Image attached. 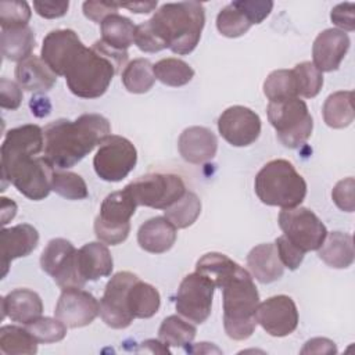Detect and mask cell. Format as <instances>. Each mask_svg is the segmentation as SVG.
<instances>
[{
	"mask_svg": "<svg viewBox=\"0 0 355 355\" xmlns=\"http://www.w3.org/2000/svg\"><path fill=\"white\" fill-rule=\"evenodd\" d=\"M44 148L43 129L35 123H26L6 133L1 144V191L6 180L26 198L40 201L51 189L54 166L39 155Z\"/></svg>",
	"mask_w": 355,
	"mask_h": 355,
	"instance_id": "cell-1",
	"label": "cell"
},
{
	"mask_svg": "<svg viewBox=\"0 0 355 355\" xmlns=\"http://www.w3.org/2000/svg\"><path fill=\"white\" fill-rule=\"evenodd\" d=\"M111 135V125L100 114H83L75 121L57 119L46 125L44 158L58 169H68L82 161Z\"/></svg>",
	"mask_w": 355,
	"mask_h": 355,
	"instance_id": "cell-2",
	"label": "cell"
},
{
	"mask_svg": "<svg viewBox=\"0 0 355 355\" xmlns=\"http://www.w3.org/2000/svg\"><path fill=\"white\" fill-rule=\"evenodd\" d=\"M128 61V51L110 47L103 40L92 47L82 46L68 61L64 75L72 94L82 98L103 96L114 75Z\"/></svg>",
	"mask_w": 355,
	"mask_h": 355,
	"instance_id": "cell-3",
	"label": "cell"
},
{
	"mask_svg": "<svg viewBox=\"0 0 355 355\" xmlns=\"http://www.w3.org/2000/svg\"><path fill=\"white\" fill-rule=\"evenodd\" d=\"M147 22L166 49L184 55L191 53L200 42L205 8L198 1L166 3Z\"/></svg>",
	"mask_w": 355,
	"mask_h": 355,
	"instance_id": "cell-4",
	"label": "cell"
},
{
	"mask_svg": "<svg viewBox=\"0 0 355 355\" xmlns=\"http://www.w3.org/2000/svg\"><path fill=\"white\" fill-rule=\"evenodd\" d=\"M220 290L223 291V327L227 337L236 341L247 340L258 324L255 311L259 304V293L251 275L239 265Z\"/></svg>",
	"mask_w": 355,
	"mask_h": 355,
	"instance_id": "cell-5",
	"label": "cell"
},
{
	"mask_svg": "<svg viewBox=\"0 0 355 355\" xmlns=\"http://www.w3.org/2000/svg\"><path fill=\"white\" fill-rule=\"evenodd\" d=\"M258 198L272 207L295 208L306 196V182L287 159H272L255 176Z\"/></svg>",
	"mask_w": 355,
	"mask_h": 355,
	"instance_id": "cell-6",
	"label": "cell"
},
{
	"mask_svg": "<svg viewBox=\"0 0 355 355\" xmlns=\"http://www.w3.org/2000/svg\"><path fill=\"white\" fill-rule=\"evenodd\" d=\"M268 119L277 139L287 148H298L312 135L313 121L308 105L300 97H291L268 104Z\"/></svg>",
	"mask_w": 355,
	"mask_h": 355,
	"instance_id": "cell-7",
	"label": "cell"
},
{
	"mask_svg": "<svg viewBox=\"0 0 355 355\" xmlns=\"http://www.w3.org/2000/svg\"><path fill=\"white\" fill-rule=\"evenodd\" d=\"M136 208L137 204L126 187L108 194L94 219L96 237L110 245L123 243L129 236L130 218L135 215Z\"/></svg>",
	"mask_w": 355,
	"mask_h": 355,
	"instance_id": "cell-8",
	"label": "cell"
},
{
	"mask_svg": "<svg viewBox=\"0 0 355 355\" xmlns=\"http://www.w3.org/2000/svg\"><path fill=\"white\" fill-rule=\"evenodd\" d=\"M137 205L166 209L184 193L183 179L175 173H147L125 186Z\"/></svg>",
	"mask_w": 355,
	"mask_h": 355,
	"instance_id": "cell-9",
	"label": "cell"
},
{
	"mask_svg": "<svg viewBox=\"0 0 355 355\" xmlns=\"http://www.w3.org/2000/svg\"><path fill=\"white\" fill-rule=\"evenodd\" d=\"M137 151L130 140L110 135L98 146L93 158L97 176L105 182H121L136 166Z\"/></svg>",
	"mask_w": 355,
	"mask_h": 355,
	"instance_id": "cell-10",
	"label": "cell"
},
{
	"mask_svg": "<svg viewBox=\"0 0 355 355\" xmlns=\"http://www.w3.org/2000/svg\"><path fill=\"white\" fill-rule=\"evenodd\" d=\"M42 269L62 288H82L86 280L78 265V250L65 239L57 237L47 243L40 255Z\"/></svg>",
	"mask_w": 355,
	"mask_h": 355,
	"instance_id": "cell-11",
	"label": "cell"
},
{
	"mask_svg": "<svg viewBox=\"0 0 355 355\" xmlns=\"http://www.w3.org/2000/svg\"><path fill=\"white\" fill-rule=\"evenodd\" d=\"M279 226L290 243L302 252L319 250L327 230L323 222L308 208H283L279 214Z\"/></svg>",
	"mask_w": 355,
	"mask_h": 355,
	"instance_id": "cell-12",
	"label": "cell"
},
{
	"mask_svg": "<svg viewBox=\"0 0 355 355\" xmlns=\"http://www.w3.org/2000/svg\"><path fill=\"white\" fill-rule=\"evenodd\" d=\"M215 288V283L208 276L197 270L189 273L180 282L176 293L178 313L197 324L204 323L211 315Z\"/></svg>",
	"mask_w": 355,
	"mask_h": 355,
	"instance_id": "cell-13",
	"label": "cell"
},
{
	"mask_svg": "<svg viewBox=\"0 0 355 355\" xmlns=\"http://www.w3.org/2000/svg\"><path fill=\"white\" fill-rule=\"evenodd\" d=\"M139 277L128 270L115 273L107 283L100 300V316L112 329H126L133 322L128 308V293Z\"/></svg>",
	"mask_w": 355,
	"mask_h": 355,
	"instance_id": "cell-14",
	"label": "cell"
},
{
	"mask_svg": "<svg viewBox=\"0 0 355 355\" xmlns=\"http://www.w3.org/2000/svg\"><path fill=\"white\" fill-rule=\"evenodd\" d=\"M218 130L229 144L245 147L259 137L261 118L248 107L233 105L218 118Z\"/></svg>",
	"mask_w": 355,
	"mask_h": 355,
	"instance_id": "cell-15",
	"label": "cell"
},
{
	"mask_svg": "<svg viewBox=\"0 0 355 355\" xmlns=\"http://www.w3.org/2000/svg\"><path fill=\"white\" fill-rule=\"evenodd\" d=\"M255 319L268 334L286 337L298 326L297 305L288 295H273L258 304Z\"/></svg>",
	"mask_w": 355,
	"mask_h": 355,
	"instance_id": "cell-16",
	"label": "cell"
},
{
	"mask_svg": "<svg viewBox=\"0 0 355 355\" xmlns=\"http://www.w3.org/2000/svg\"><path fill=\"white\" fill-rule=\"evenodd\" d=\"M98 313V301L89 291L78 287L62 290L54 311L55 318L71 329L90 324Z\"/></svg>",
	"mask_w": 355,
	"mask_h": 355,
	"instance_id": "cell-17",
	"label": "cell"
},
{
	"mask_svg": "<svg viewBox=\"0 0 355 355\" xmlns=\"http://www.w3.org/2000/svg\"><path fill=\"white\" fill-rule=\"evenodd\" d=\"M349 37L344 31L329 28L322 31L312 46L313 65L320 72H331L338 69L349 49Z\"/></svg>",
	"mask_w": 355,
	"mask_h": 355,
	"instance_id": "cell-18",
	"label": "cell"
},
{
	"mask_svg": "<svg viewBox=\"0 0 355 355\" xmlns=\"http://www.w3.org/2000/svg\"><path fill=\"white\" fill-rule=\"evenodd\" d=\"M83 46L72 29H55L46 35L42 44V60L55 75H64L69 58Z\"/></svg>",
	"mask_w": 355,
	"mask_h": 355,
	"instance_id": "cell-19",
	"label": "cell"
},
{
	"mask_svg": "<svg viewBox=\"0 0 355 355\" xmlns=\"http://www.w3.org/2000/svg\"><path fill=\"white\" fill-rule=\"evenodd\" d=\"M39 243L37 230L29 223H19L8 229H1L0 244H1V277L8 272L11 261L22 257H28Z\"/></svg>",
	"mask_w": 355,
	"mask_h": 355,
	"instance_id": "cell-20",
	"label": "cell"
},
{
	"mask_svg": "<svg viewBox=\"0 0 355 355\" xmlns=\"http://www.w3.org/2000/svg\"><path fill=\"white\" fill-rule=\"evenodd\" d=\"M178 148L186 162L204 164L216 155L218 139L208 128L190 126L180 133Z\"/></svg>",
	"mask_w": 355,
	"mask_h": 355,
	"instance_id": "cell-21",
	"label": "cell"
},
{
	"mask_svg": "<svg viewBox=\"0 0 355 355\" xmlns=\"http://www.w3.org/2000/svg\"><path fill=\"white\" fill-rule=\"evenodd\" d=\"M1 318L28 324L42 316L43 302L37 293L29 288H17L1 298Z\"/></svg>",
	"mask_w": 355,
	"mask_h": 355,
	"instance_id": "cell-22",
	"label": "cell"
},
{
	"mask_svg": "<svg viewBox=\"0 0 355 355\" xmlns=\"http://www.w3.org/2000/svg\"><path fill=\"white\" fill-rule=\"evenodd\" d=\"M176 241V227L165 216H154L146 220L137 232L139 245L151 254L169 251Z\"/></svg>",
	"mask_w": 355,
	"mask_h": 355,
	"instance_id": "cell-23",
	"label": "cell"
},
{
	"mask_svg": "<svg viewBox=\"0 0 355 355\" xmlns=\"http://www.w3.org/2000/svg\"><path fill=\"white\" fill-rule=\"evenodd\" d=\"M247 266L259 283L268 284L279 280L284 273L275 243L255 245L247 255Z\"/></svg>",
	"mask_w": 355,
	"mask_h": 355,
	"instance_id": "cell-24",
	"label": "cell"
},
{
	"mask_svg": "<svg viewBox=\"0 0 355 355\" xmlns=\"http://www.w3.org/2000/svg\"><path fill=\"white\" fill-rule=\"evenodd\" d=\"M15 79L21 89L26 92L44 93L54 86L57 75L42 58L32 54L17 64Z\"/></svg>",
	"mask_w": 355,
	"mask_h": 355,
	"instance_id": "cell-25",
	"label": "cell"
},
{
	"mask_svg": "<svg viewBox=\"0 0 355 355\" xmlns=\"http://www.w3.org/2000/svg\"><path fill=\"white\" fill-rule=\"evenodd\" d=\"M78 265L82 277L87 282L110 276L114 261L108 247L103 241H92L78 250Z\"/></svg>",
	"mask_w": 355,
	"mask_h": 355,
	"instance_id": "cell-26",
	"label": "cell"
},
{
	"mask_svg": "<svg viewBox=\"0 0 355 355\" xmlns=\"http://www.w3.org/2000/svg\"><path fill=\"white\" fill-rule=\"evenodd\" d=\"M318 255L330 268L345 269L351 266L355 258L352 236L341 232L327 233L318 250Z\"/></svg>",
	"mask_w": 355,
	"mask_h": 355,
	"instance_id": "cell-27",
	"label": "cell"
},
{
	"mask_svg": "<svg viewBox=\"0 0 355 355\" xmlns=\"http://www.w3.org/2000/svg\"><path fill=\"white\" fill-rule=\"evenodd\" d=\"M35 46L36 39L31 26L1 29L0 47L6 60L21 62L22 60L32 55Z\"/></svg>",
	"mask_w": 355,
	"mask_h": 355,
	"instance_id": "cell-28",
	"label": "cell"
},
{
	"mask_svg": "<svg viewBox=\"0 0 355 355\" xmlns=\"http://www.w3.org/2000/svg\"><path fill=\"white\" fill-rule=\"evenodd\" d=\"M354 93L351 90H341L330 94L323 104V119L327 126L333 129H343L354 122Z\"/></svg>",
	"mask_w": 355,
	"mask_h": 355,
	"instance_id": "cell-29",
	"label": "cell"
},
{
	"mask_svg": "<svg viewBox=\"0 0 355 355\" xmlns=\"http://www.w3.org/2000/svg\"><path fill=\"white\" fill-rule=\"evenodd\" d=\"M161 305L158 290L137 279L128 293V308L133 318L148 319L154 316Z\"/></svg>",
	"mask_w": 355,
	"mask_h": 355,
	"instance_id": "cell-30",
	"label": "cell"
},
{
	"mask_svg": "<svg viewBox=\"0 0 355 355\" xmlns=\"http://www.w3.org/2000/svg\"><path fill=\"white\" fill-rule=\"evenodd\" d=\"M136 25L126 17L112 14L101 22V40L112 49L126 51L135 42Z\"/></svg>",
	"mask_w": 355,
	"mask_h": 355,
	"instance_id": "cell-31",
	"label": "cell"
},
{
	"mask_svg": "<svg viewBox=\"0 0 355 355\" xmlns=\"http://www.w3.org/2000/svg\"><path fill=\"white\" fill-rule=\"evenodd\" d=\"M0 351L6 355H33L37 341L26 327L7 324L0 329Z\"/></svg>",
	"mask_w": 355,
	"mask_h": 355,
	"instance_id": "cell-32",
	"label": "cell"
},
{
	"mask_svg": "<svg viewBox=\"0 0 355 355\" xmlns=\"http://www.w3.org/2000/svg\"><path fill=\"white\" fill-rule=\"evenodd\" d=\"M122 83L130 93H147L155 83L153 64L147 58H136L130 61L122 72Z\"/></svg>",
	"mask_w": 355,
	"mask_h": 355,
	"instance_id": "cell-33",
	"label": "cell"
},
{
	"mask_svg": "<svg viewBox=\"0 0 355 355\" xmlns=\"http://www.w3.org/2000/svg\"><path fill=\"white\" fill-rule=\"evenodd\" d=\"M197 329L178 315L165 318L158 330V340L168 347H186L196 337Z\"/></svg>",
	"mask_w": 355,
	"mask_h": 355,
	"instance_id": "cell-34",
	"label": "cell"
},
{
	"mask_svg": "<svg viewBox=\"0 0 355 355\" xmlns=\"http://www.w3.org/2000/svg\"><path fill=\"white\" fill-rule=\"evenodd\" d=\"M153 71L155 79L172 87L184 86L194 76V69L180 58H162L153 64Z\"/></svg>",
	"mask_w": 355,
	"mask_h": 355,
	"instance_id": "cell-35",
	"label": "cell"
},
{
	"mask_svg": "<svg viewBox=\"0 0 355 355\" xmlns=\"http://www.w3.org/2000/svg\"><path fill=\"white\" fill-rule=\"evenodd\" d=\"M201 212V201L193 191H187L169 208L164 209L165 218L176 227L186 229L191 226Z\"/></svg>",
	"mask_w": 355,
	"mask_h": 355,
	"instance_id": "cell-36",
	"label": "cell"
},
{
	"mask_svg": "<svg viewBox=\"0 0 355 355\" xmlns=\"http://www.w3.org/2000/svg\"><path fill=\"white\" fill-rule=\"evenodd\" d=\"M239 263L232 261L229 257L220 252L204 254L196 263V270L208 276L218 288L225 283V280L233 275Z\"/></svg>",
	"mask_w": 355,
	"mask_h": 355,
	"instance_id": "cell-37",
	"label": "cell"
},
{
	"mask_svg": "<svg viewBox=\"0 0 355 355\" xmlns=\"http://www.w3.org/2000/svg\"><path fill=\"white\" fill-rule=\"evenodd\" d=\"M263 93L270 101H282L297 96L295 80L291 69H276L263 82Z\"/></svg>",
	"mask_w": 355,
	"mask_h": 355,
	"instance_id": "cell-38",
	"label": "cell"
},
{
	"mask_svg": "<svg viewBox=\"0 0 355 355\" xmlns=\"http://www.w3.org/2000/svg\"><path fill=\"white\" fill-rule=\"evenodd\" d=\"M291 71L295 80L297 96L312 98L319 94L323 86V75L311 61L300 62Z\"/></svg>",
	"mask_w": 355,
	"mask_h": 355,
	"instance_id": "cell-39",
	"label": "cell"
},
{
	"mask_svg": "<svg viewBox=\"0 0 355 355\" xmlns=\"http://www.w3.org/2000/svg\"><path fill=\"white\" fill-rule=\"evenodd\" d=\"M251 22L245 14L236 7L234 3L223 7L216 17V28L220 35L226 37H239L243 36L251 28Z\"/></svg>",
	"mask_w": 355,
	"mask_h": 355,
	"instance_id": "cell-40",
	"label": "cell"
},
{
	"mask_svg": "<svg viewBox=\"0 0 355 355\" xmlns=\"http://www.w3.org/2000/svg\"><path fill=\"white\" fill-rule=\"evenodd\" d=\"M51 189L67 200H83L89 196L83 178L68 171H54Z\"/></svg>",
	"mask_w": 355,
	"mask_h": 355,
	"instance_id": "cell-41",
	"label": "cell"
},
{
	"mask_svg": "<svg viewBox=\"0 0 355 355\" xmlns=\"http://www.w3.org/2000/svg\"><path fill=\"white\" fill-rule=\"evenodd\" d=\"M29 333L36 338L37 343L51 344L61 341L67 334V326L57 318H37L36 320L25 324Z\"/></svg>",
	"mask_w": 355,
	"mask_h": 355,
	"instance_id": "cell-42",
	"label": "cell"
},
{
	"mask_svg": "<svg viewBox=\"0 0 355 355\" xmlns=\"http://www.w3.org/2000/svg\"><path fill=\"white\" fill-rule=\"evenodd\" d=\"M31 19V7L26 1H1L0 3V26L1 29L28 26Z\"/></svg>",
	"mask_w": 355,
	"mask_h": 355,
	"instance_id": "cell-43",
	"label": "cell"
},
{
	"mask_svg": "<svg viewBox=\"0 0 355 355\" xmlns=\"http://www.w3.org/2000/svg\"><path fill=\"white\" fill-rule=\"evenodd\" d=\"M354 189H355V180L354 178H345L336 183L331 191V198L334 204L345 212H354L355 211V198H354Z\"/></svg>",
	"mask_w": 355,
	"mask_h": 355,
	"instance_id": "cell-44",
	"label": "cell"
},
{
	"mask_svg": "<svg viewBox=\"0 0 355 355\" xmlns=\"http://www.w3.org/2000/svg\"><path fill=\"white\" fill-rule=\"evenodd\" d=\"M233 3L245 14L252 25L261 24L273 8V1L269 0H237Z\"/></svg>",
	"mask_w": 355,
	"mask_h": 355,
	"instance_id": "cell-45",
	"label": "cell"
},
{
	"mask_svg": "<svg viewBox=\"0 0 355 355\" xmlns=\"http://www.w3.org/2000/svg\"><path fill=\"white\" fill-rule=\"evenodd\" d=\"M275 245H276L279 258L286 268H288L290 270H295L301 265L305 252H302L293 243H290L284 234L276 239Z\"/></svg>",
	"mask_w": 355,
	"mask_h": 355,
	"instance_id": "cell-46",
	"label": "cell"
},
{
	"mask_svg": "<svg viewBox=\"0 0 355 355\" xmlns=\"http://www.w3.org/2000/svg\"><path fill=\"white\" fill-rule=\"evenodd\" d=\"M135 44L144 53H157L164 49V43L155 36V33L151 31L148 22H143L136 26L135 33Z\"/></svg>",
	"mask_w": 355,
	"mask_h": 355,
	"instance_id": "cell-47",
	"label": "cell"
},
{
	"mask_svg": "<svg viewBox=\"0 0 355 355\" xmlns=\"http://www.w3.org/2000/svg\"><path fill=\"white\" fill-rule=\"evenodd\" d=\"M83 14L86 18H89L93 22L101 24L107 17L112 15V14H118V8L119 4L116 3H111V1H103V0H89L85 1L83 6Z\"/></svg>",
	"mask_w": 355,
	"mask_h": 355,
	"instance_id": "cell-48",
	"label": "cell"
},
{
	"mask_svg": "<svg viewBox=\"0 0 355 355\" xmlns=\"http://www.w3.org/2000/svg\"><path fill=\"white\" fill-rule=\"evenodd\" d=\"M22 103L21 86L7 78L0 79V107L4 110H17Z\"/></svg>",
	"mask_w": 355,
	"mask_h": 355,
	"instance_id": "cell-49",
	"label": "cell"
},
{
	"mask_svg": "<svg viewBox=\"0 0 355 355\" xmlns=\"http://www.w3.org/2000/svg\"><path fill=\"white\" fill-rule=\"evenodd\" d=\"M331 22L340 28V31L352 32L355 29V4L341 3L333 7L330 12Z\"/></svg>",
	"mask_w": 355,
	"mask_h": 355,
	"instance_id": "cell-50",
	"label": "cell"
},
{
	"mask_svg": "<svg viewBox=\"0 0 355 355\" xmlns=\"http://www.w3.org/2000/svg\"><path fill=\"white\" fill-rule=\"evenodd\" d=\"M69 7V1H33L35 11L47 19L60 18L67 14Z\"/></svg>",
	"mask_w": 355,
	"mask_h": 355,
	"instance_id": "cell-51",
	"label": "cell"
},
{
	"mask_svg": "<svg viewBox=\"0 0 355 355\" xmlns=\"http://www.w3.org/2000/svg\"><path fill=\"white\" fill-rule=\"evenodd\" d=\"M301 354H337V347L334 341L326 337H315L305 343Z\"/></svg>",
	"mask_w": 355,
	"mask_h": 355,
	"instance_id": "cell-52",
	"label": "cell"
},
{
	"mask_svg": "<svg viewBox=\"0 0 355 355\" xmlns=\"http://www.w3.org/2000/svg\"><path fill=\"white\" fill-rule=\"evenodd\" d=\"M119 7L128 8V10H130L132 12H137V14H148V12H151V11L157 7V0H155V1L123 3V4H119Z\"/></svg>",
	"mask_w": 355,
	"mask_h": 355,
	"instance_id": "cell-53",
	"label": "cell"
},
{
	"mask_svg": "<svg viewBox=\"0 0 355 355\" xmlns=\"http://www.w3.org/2000/svg\"><path fill=\"white\" fill-rule=\"evenodd\" d=\"M17 214V204L6 197L1 198V225H7Z\"/></svg>",
	"mask_w": 355,
	"mask_h": 355,
	"instance_id": "cell-54",
	"label": "cell"
},
{
	"mask_svg": "<svg viewBox=\"0 0 355 355\" xmlns=\"http://www.w3.org/2000/svg\"><path fill=\"white\" fill-rule=\"evenodd\" d=\"M31 108H32V112L36 115V116H46L50 114V110H51V105L49 103V98H37V97H32L31 100Z\"/></svg>",
	"mask_w": 355,
	"mask_h": 355,
	"instance_id": "cell-55",
	"label": "cell"
}]
</instances>
